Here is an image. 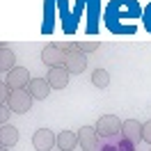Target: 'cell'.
Returning <instances> with one entry per match:
<instances>
[{
	"label": "cell",
	"instance_id": "1",
	"mask_svg": "<svg viewBox=\"0 0 151 151\" xmlns=\"http://www.w3.org/2000/svg\"><path fill=\"white\" fill-rule=\"evenodd\" d=\"M32 101H35V96L28 92V87L25 89H14L12 92V99L7 101V105L12 108V112L16 114H25L32 108Z\"/></svg>",
	"mask_w": 151,
	"mask_h": 151
},
{
	"label": "cell",
	"instance_id": "2",
	"mask_svg": "<svg viewBox=\"0 0 151 151\" xmlns=\"http://www.w3.org/2000/svg\"><path fill=\"white\" fill-rule=\"evenodd\" d=\"M41 62H44L48 69H53V66H64L66 50L62 46H57V44H48V46L41 50Z\"/></svg>",
	"mask_w": 151,
	"mask_h": 151
},
{
	"label": "cell",
	"instance_id": "3",
	"mask_svg": "<svg viewBox=\"0 0 151 151\" xmlns=\"http://www.w3.org/2000/svg\"><path fill=\"white\" fill-rule=\"evenodd\" d=\"M122 119L117 117V114H103V117H99V122H96V131L101 137H110V135H119L122 133Z\"/></svg>",
	"mask_w": 151,
	"mask_h": 151
},
{
	"label": "cell",
	"instance_id": "4",
	"mask_svg": "<svg viewBox=\"0 0 151 151\" xmlns=\"http://www.w3.org/2000/svg\"><path fill=\"white\" fill-rule=\"evenodd\" d=\"M64 66H66V71H69L71 76L83 73V71L87 69V53H83L78 46H76L73 50H66V62H64Z\"/></svg>",
	"mask_w": 151,
	"mask_h": 151
},
{
	"label": "cell",
	"instance_id": "5",
	"mask_svg": "<svg viewBox=\"0 0 151 151\" xmlns=\"http://www.w3.org/2000/svg\"><path fill=\"white\" fill-rule=\"evenodd\" d=\"M96 151H135L131 142H126L122 137V133L119 135H110V137H101L99 140V147Z\"/></svg>",
	"mask_w": 151,
	"mask_h": 151
},
{
	"label": "cell",
	"instance_id": "6",
	"mask_svg": "<svg viewBox=\"0 0 151 151\" xmlns=\"http://www.w3.org/2000/svg\"><path fill=\"white\" fill-rule=\"evenodd\" d=\"M99 140H101V135L96 131V126H83L78 131V144L83 147V151H96Z\"/></svg>",
	"mask_w": 151,
	"mask_h": 151
},
{
	"label": "cell",
	"instance_id": "7",
	"mask_svg": "<svg viewBox=\"0 0 151 151\" xmlns=\"http://www.w3.org/2000/svg\"><path fill=\"white\" fill-rule=\"evenodd\" d=\"M57 144V135L48 128H39L32 135V147L37 151H53V147Z\"/></svg>",
	"mask_w": 151,
	"mask_h": 151
},
{
	"label": "cell",
	"instance_id": "8",
	"mask_svg": "<svg viewBox=\"0 0 151 151\" xmlns=\"http://www.w3.org/2000/svg\"><path fill=\"white\" fill-rule=\"evenodd\" d=\"M30 71L25 69V66H16V69H12L9 73H7V78H5V83L12 87V89H25V87L30 85Z\"/></svg>",
	"mask_w": 151,
	"mask_h": 151
},
{
	"label": "cell",
	"instance_id": "9",
	"mask_svg": "<svg viewBox=\"0 0 151 151\" xmlns=\"http://www.w3.org/2000/svg\"><path fill=\"white\" fill-rule=\"evenodd\" d=\"M122 137L126 142H131L133 147H137L142 140V124L135 122V119H126V122L122 124Z\"/></svg>",
	"mask_w": 151,
	"mask_h": 151
},
{
	"label": "cell",
	"instance_id": "10",
	"mask_svg": "<svg viewBox=\"0 0 151 151\" xmlns=\"http://www.w3.org/2000/svg\"><path fill=\"white\" fill-rule=\"evenodd\" d=\"M69 78H71V73L66 71V66H53V69H48V85L53 87V89H64L66 85H69Z\"/></svg>",
	"mask_w": 151,
	"mask_h": 151
},
{
	"label": "cell",
	"instance_id": "11",
	"mask_svg": "<svg viewBox=\"0 0 151 151\" xmlns=\"http://www.w3.org/2000/svg\"><path fill=\"white\" fill-rule=\"evenodd\" d=\"M50 89H53V87L48 85L46 78H32L30 85H28V92L35 96V99H39V101H44V99L50 94Z\"/></svg>",
	"mask_w": 151,
	"mask_h": 151
},
{
	"label": "cell",
	"instance_id": "12",
	"mask_svg": "<svg viewBox=\"0 0 151 151\" xmlns=\"http://www.w3.org/2000/svg\"><path fill=\"white\" fill-rule=\"evenodd\" d=\"M78 147V133L73 131H62L57 133V149L62 151H73Z\"/></svg>",
	"mask_w": 151,
	"mask_h": 151
},
{
	"label": "cell",
	"instance_id": "13",
	"mask_svg": "<svg viewBox=\"0 0 151 151\" xmlns=\"http://www.w3.org/2000/svg\"><path fill=\"white\" fill-rule=\"evenodd\" d=\"M19 142V128H14L9 124H5V126H0V147H14Z\"/></svg>",
	"mask_w": 151,
	"mask_h": 151
},
{
	"label": "cell",
	"instance_id": "14",
	"mask_svg": "<svg viewBox=\"0 0 151 151\" xmlns=\"http://www.w3.org/2000/svg\"><path fill=\"white\" fill-rule=\"evenodd\" d=\"M12 69H16V55H14V50L7 46L0 48V71L2 73H9Z\"/></svg>",
	"mask_w": 151,
	"mask_h": 151
},
{
	"label": "cell",
	"instance_id": "15",
	"mask_svg": "<svg viewBox=\"0 0 151 151\" xmlns=\"http://www.w3.org/2000/svg\"><path fill=\"white\" fill-rule=\"evenodd\" d=\"M92 85L99 87V89L108 87V85H110V73H108L105 69H96L94 73H92Z\"/></svg>",
	"mask_w": 151,
	"mask_h": 151
},
{
	"label": "cell",
	"instance_id": "16",
	"mask_svg": "<svg viewBox=\"0 0 151 151\" xmlns=\"http://www.w3.org/2000/svg\"><path fill=\"white\" fill-rule=\"evenodd\" d=\"M76 46L80 48L83 53H92L99 48V41H92V39H87V41H76Z\"/></svg>",
	"mask_w": 151,
	"mask_h": 151
},
{
	"label": "cell",
	"instance_id": "17",
	"mask_svg": "<svg viewBox=\"0 0 151 151\" xmlns=\"http://www.w3.org/2000/svg\"><path fill=\"white\" fill-rule=\"evenodd\" d=\"M12 92H14V89H12L7 83H2V85H0V103H7L12 99Z\"/></svg>",
	"mask_w": 151,
	"mask_h": 151
},
{
	"label": "cell",
	"instance_id": "18",
	"mask_svg": "<svg viewBox=\"0 0 151 151\" xmlns=\"http://www.w3.org/2000/svg\"><path fill=\"white\" fill-rule=\"evenodd\" d=\"M9 117H12V108L7 103H2V105H0V126H5Z\"/></svg>",
	"mask_w": 151,
	"mask_h": 151
},
{
	"label": "cell",
	"instance_id": "19",
	"mask_svg": "<svg viewBox=\"0 0 151 151\" xmlns=\"http://www.w3.org/2000/svg\"><path fill=\"white\" fill-rule=\"evenodd\" d=\"M142 140H144V142H149V144H151V122L142 124Z\"/></svg>",
	"mask_w": 151,
	"mask_h": 151
},
{
	"label": "cell",
	"instance_id": "20",
	"mask_svg": "<svg viewBox=\"0 0 151 151\" xmlns=\"http://www.w3.org/2000/svg\"><path fill=\"white\" fill-rule=\"evenodd\" d=\"M0 151H9V147H0Z\"/></svg>",
	"mask_w": 151,
	"mask_h": 151
},
{
	"label": "cell",
	"instance_id": "21",
	"mask_svg": "<svg viewBox=\"0 0 151 151\" xmlns=\"http://www.w3.org/2000/svg\"><path fill=\"white\" fill-rule=\"evenodd\" d=\"M57 151H62V149H57Z\"/></svg>",
	"mask_w": 151,
	"mask_h": 151
}]
</instances>
